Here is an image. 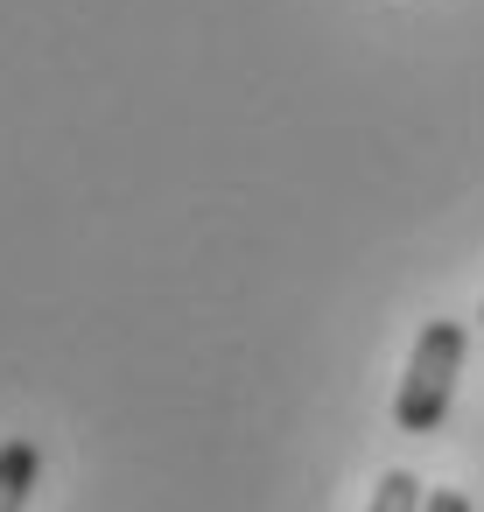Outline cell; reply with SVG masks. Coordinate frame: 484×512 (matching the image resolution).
<instances>
[{"label":"cell","instance_id":"obj_1","mask_svg":"<svg viewBox=\"0 0 484 512\" xmlns=\"http://www.w3.org/2000/svg\"><path fill=\"white\" fill-rule=\"evenodd\" d=\"M456 372H463V323H428L421 330V344H414V358H407V379H400V393H393V428L400 435H428V428H442V414H449V400H456Z\"/></svg>","mask_w":484,"mask_h":512},{"label":"cell","instance_id":"obj_2","mask_svg":"<svg viewBox=\"0 0 484 512\" xmlns=\"http://www.w3.org/2000/svg\"><path fill=\"white\" fill-rule=\"evenodd\" d=\"M36 477H43L36 442L29 435H8V442H0V512H22L29 491H36Z\"/></svg>","mask_w":484,"mask_h":512},{"label":"cell","instance_id":"obj_3","mask_svg":"<svg viewBox=\"0 0 484 512\" xmlns=\"http://www.w3.org/2000/svg\"><path fill=\"white\" fill-rule=\"evenodd\" d=\"M421 505H428V498H421V484H414V477H407V470H386V477H379V491H372V505H365V512H421Z\"/></svg>","mask_w":484,"mask_h":512},{"label":"cell","instance_id":"obj_4","mask_svg":"<svg viewBox=\"0 0 484 512\" xmlns=\"http://www.w3.org/2000/svg\"><path fill=\"white\" fill-rule=\"evenodd\" d=\"M421 512H470V498H463V491H428Z\"/></svg>","mask_w":484,"mask_h":512},{"label":"cell","instance_id":"obj_5","mask_svg":"<svg viewBox=\"0 0 484 512\" xmlns=\"http://www.w3.org/2000/svg\"><path fill=\"white\" fill-rule=\"evenodd\" d=\"M477 323H484V316H477Z\"/></svg>","mask_w":484,"mask_h":512}]
</instances>
